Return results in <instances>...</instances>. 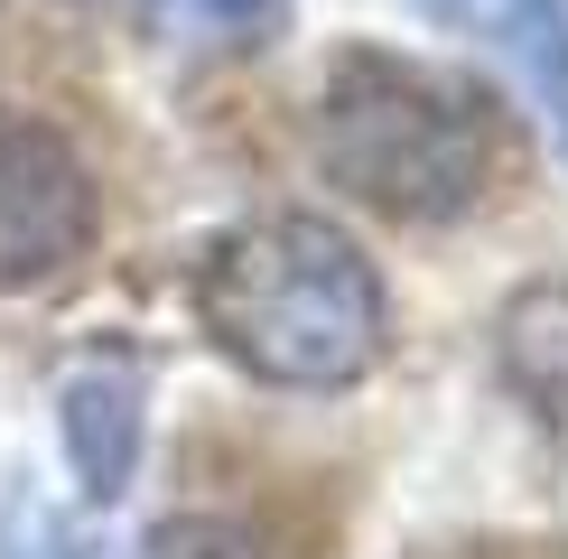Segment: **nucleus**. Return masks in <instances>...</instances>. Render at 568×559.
<instances>
[{"label":"nucleus","mask_w":568,"mask_h":559,"mask_svg":"<svg viewBox=\"0 0 568 559\" xmlns=\"http://www.w3.org/2000/svg\"><path fill=\"white\" fill-rule=\"evenodd\" d=\"M429 10H476V0H429Z\"/></svg>","instance_id":"obj_10"},{"label":"nucleus","mask_w":568,"mask_h":559,"mask_svg":"<svg viewBox=\"0 0 568 559\" xmlns=\"http://www.w3.org/2000/svg\"><path fill=\"white\" fill-rule=\"evenodd\" d=\"M196 317L252 383L280 392H345L383 364L392 308L364 243L326 215L233 224L196 271Z\"/></svg>","instance_id":"obj_1"},{"label":"nucleus","mask_w":568,"mask_h":559,"mask_svg":"<svg viewBox=\"0 0 568 559\" xmlns=\"http://www.w3.org/2000/svg\"><path fill=\"white\" fill-rule=\"evenodd\" d=\"M47 559H75V550H65V541H47Z\"/></svg>","instance_id":"obj_11"},{"label":"nucleus","mask_w":568,"mask_h":559,"mask_svg":"<svg viewBox=\"0 0 568 559\" xmlns=\"http://www.w3.org/2000/svg\"><path fill=\"white\" fill-rule=\"evenodd\" d=\"M140 410H150V383L140 364H75L57 392V429H65V457H75V485L84 504H112L140 466Z\"/></svg>","instance_id":"obj_4"},{"label":"nucleus","mask_w":568,"mask_h":559,"mask_svg":"<svg viewBox=\"0 0 568 559\" xmlns=\"http://www.w3.org/2000/svg\"><path fill=\"white\" fill-rule=\"evenodd\" d=\"M513 38H523L531 75H540V103H550V131L568 150V0H531V10L513 19Z\"/></svg>","instance_id":"obj_7"},{"label":"nucleus","mask_w":568,"mask_h":559,"mask_svg":"<svg viewBox=\"0 0 568 559\" xmlns=\"http://www.w3.org/2000/svg\"><path fill=\"white\" fill-rule=\"evenodd\" d=\"M317 159L392 224H457L504 177V112L476 75L410 57H345L317 93Z\"/></svg>","instance_id":"obj_2"},{"label":"nucleus","mask_w":568,"mask_h":559,"mask_svg":"<svg viewBox=\"0 0 568 559\" xmlns=\"http://www.w3.org/2000/svg\"><path fill=\"white\" fill-rule=\"evenodd\" d=\"M84 243H93V177L75 140L0 103V289H38V280L75 271Z\"/></svg>","instance_id":"obj_3"},{"label":"nucleus","mask_w":568,"mask_h":559,"mask_svg":"<svg viewBox=\"0 0 568 559\" xmlns=\"http://www.w3.org/2000/svg\"><path fill=\"white\" fill-rule=\"evenodd\" d=\"M494 373H504V392L568 448V271L504 298V317H494Z\"/></svg>","instance_id":"obj_5"},{"label":"nucleus","mask_w":568,"mask_h":559,"mask_svg":"<svg viewBox=\"0 0 568 559\" xmlns=\"http://www.w3.org/2000/svg\"><path fill=\"white\" fill-rule=\"evenodd\" d=\"M186 10H205V19H224V29H243V19H271L280 0H186Z\"/></svg>","instance_id":"obj_8"},{"label":"nucleus","mask_w":568,"mask_h":559,"mask_svg":"<svg viewBox=\"0 0 568 559\" xmlns=\"http://www.w3.org/2000/svg\"><path fill=\"white\" fill-rule=\"evenodd\" d=\"M131 559H271V541L252 522H233V512H178V522H159Z\"/></svg>","instance_id":"obj_6"},{"label":"nucleus","mask_w":568,"mask_h":559,"mask_svg":"<svg viewBox=\"0 0 568 559\" xmlns=\"http://www.w3.org/2000/svg\"><path fill=\"white\" fill-rule=\"evenodd\" d=\"M429 559H559V550H513V541H466V550H429Z\"/></svg>","instance_id":"obj_9"}]
</instances>
